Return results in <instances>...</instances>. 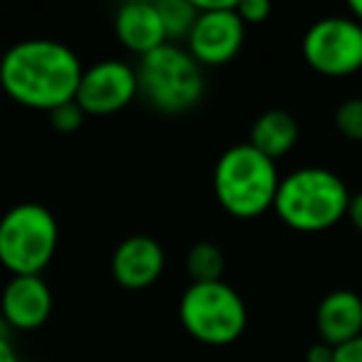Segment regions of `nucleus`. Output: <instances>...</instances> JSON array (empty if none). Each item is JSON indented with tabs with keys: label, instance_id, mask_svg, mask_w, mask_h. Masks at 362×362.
I'll return each mask as SVG.
<instances>
[{
	"label": "nucleus",
	"instance_id": "1",
	"mask_svg": "<svg viewBox=\"0 0 362 362\" xmlns=\"http://www.w3.org/2000/svg\"><path fill=\"white\" fill-rule=\"evenodd\" d=\"M82 70L80 57L65 42L30 37L3 52L0 87L13 102L28 110L52 112L75 100Z\"/></svg>",
	"mask_w": 362,
	"mask_h": 362
},
{
	"label": "nucleus",
	"instance_id": "2",
	"mask_svg": "<svg viewBox=\"0 0 362 362\" xmlns=\"http://www.w3.org/2000/svg\"><path fill=\"white\" fill-rule=\"evenodd\" d=\"M350 197L345 181L335 171L305 166L281 179L273 211L293 231L320 233L347 216Z\"/></svg>",
	"mask_w": 362,
	"mask_h": 362
},
{
	"label": "nucleus",
	"instance_id": "3",
	"mask_svg": "<svg viewBox=\"0 0 362 362\" xmlns=\"http://www.w3.org/2000/svg\"><path fill=\"white\" fill-rule=\"evenodd\" d=\"M278 176L276 161L263 156L251 144L226 149L214 169V194L226 214L236 218H256L271 211L276 202Z\"/></svg>",
	"mask_w": 362,
	"mask_h": 362
},
{
	"label": "nucleus",
	"instance_id": "4",
	"mask_svg": "<svg viewBox=\"0 0 362 362\" xmlns=\"http://www.w3.org/2000/svg\"><path fill=\"white\" fill-rule=\"evenodd\" d=\"M136 90L161 115L192 112L206 92L204 67L189 55L187 47L166 42L154 52L139 57Z\"/></svg>",
	"mask_w": 362,
	"mask_h": 362
},
{
	"label": "nucleus",
	"instance_id": "5",
	"mask_svg": "<svg viewBox=\"0 0 362 362\" xmlns=\"http://www.w3.org/2000/svg\"><path fill=\"white\" fill-rule=\"evenodd\" d=\"M57 241V218L42 204L23 202L0 216V266L11 276H42Z\"/></svg>",
	"mask_w": 362,
	"mask_h": 362
},
{
	"label": "nucleus",
	"instance_id": "6",
	"mask_svg": "<svg viewBox=\"0 0 362 362\" xmlns=\"http://www.w3.org/2000/svg\"><path fill=\"white\" fill-rule=\"evenodd\" d=\"M179 317L194 340L223 347L243 335L248 325V308L226 281L192 283L181 296Z\"/></svg>",
	"mask_w": 362,
	"mask_h": 362
},
{
	"label": "nucleus",
	"instance_id": "7",
	"mask_svg": "<svg viewBox=\"0 0 362 362\" xmlns=\"http://www.w3.org/2000/svg\"><path fill=\"white\" fill-rule=\"evenodd\" d=\"M303 57L325 77H347L362 70V25L350 16L313 23L303 35Z\"/></svg>",
	"mask_w": 362,
	"mask_h": 362
},
{
	"label": "nucleus",
	"instance_id": "8",
	"mask_svg": "<svg viewBox=\"0 0 362 362\" xmlns=\"http://www.w3.org/2000/svg\"><path fill=\"white\" fill-rule=\"evenodd\" d=\"M197 25L187 37V50L202 67H221L241 52L246 25L236 13V0H194Z\"/></svg>",
	"mask_w": 362,
	"mask_h": 362
},
{
	"label": "nucleus",
	"instance_id": "9",
	"mask_svg": "<svg viewBox=\"0 0 362 362\" xmlns=\"http://www.w3.org/2000/svg\"><path fill=\"white\" fill-rule=\"evenodd\" d=\"M136 95L134 67L122 60H100L82 70L75 102L85 115L107 117L129 107Z\"/></svg>",
	"mask_w": 362,
	"mask_h": 362
},
{
	"label": "nucleus",
	"instance_id": "10",
	"mask_svg": "<svg viewBox=\"0 0 362 362\" xmlns=\"http://www.w3.org/2000/svg\"><path fill=\"white\" fill-rule=\"evenodd\" d=\"M52 313V291L42 276H13L0 293V317L11 330H37Z\"/></svg>",
	"mask_w": 362,
	"mask_h": 362
},
{
	"label": "nucleus",
	"instance_id": "11",
	"mask_svg": "<svg viewBox=\"0 0 362 362\" xmlns=\"http://www.w3.org/2000/svg\"><path fill=\"white\" fill-rule=\"evenodd\" d=\"M164 248L151 236H129L115 248L112 276L127 291H144L164 273Z\"/></svg>",
	"mask_w": 362,
	"mask_h": 362
},
{
	"label": "nucleus",
	"instance_id": "12",
	"mask_svg": "<svg viewBox=\"0 0 362 362\" xmlns=\"http://www.w3.org/2000/svg\"><path fill=\"white\" fill-rule=\"evenodd\" d=\"M320 342L340 347L362 335V298L355 291H332L320 300L315 313Z\"/></svg>",
	"mask_w": 362,
	"mask_h": 362
},
{
	"label": "nucleus",
	"instance_id": "13",
	"mask_svg": "<svg viewBox=\"0 0 362 362\" xmlns=\"http://www.w3.org/2000/svg\"><path fill=\"white\" fill-rule=\"evenodd\" d=\"M115 33H117V40L139 57L149 55L156 47L166 45L164 25H161L156 3H146V0L124 3L117 11Z\"/></svg>",
	"mask_w": 362,
	"mask_h": 362
},
{
	"label": "nucleus",
	"instance_id": "14",
	"mask_svg": "<svg viewBox=\"0 0 362 362\" xmlns=\"http://www.w3.org/2000/svg\"><path fill=\"white\" fill-rule=\"evenodd\" d=\"M298 136H300V127L291 112L268 110L253 122L248 144L261 151L263 156L278 161L298 144Z\"/></svg>",
	"mask_w": 362,
	"mask_h": 362
},
{
	"label": "nucleus",
	"instance_id": "15",
	"mask_svg": "<svg viewBox=\"0 0 362 362\" xmlns=\"http://www.w3.org/2000/svg\"><path fill=\"white\" fill-rule=\"evenodd\" d=\"M226 256L211 241H199L187 253V273L192 283H216L223 281Z\"/></svg>",
	"mask_w": 362,
	"mask_h": 362
},
{
	"label": "nucleus",
	"instance_id": "16",
	"mask_svg": "<svg viewBox=\"0 0 362 362\" xmlns=\"http://www.w3.org/2000/svg\"><path fill=\"white\" fill-rule=\"evenodd\" d=\"M161 25H164L166 42L179 45L181 40H187L192 35L194 25H197L199 11L194 6V0H159L156 3Z\"/></svg>",
	"mask_w": 362,
	"mask_h": 362
},
{
	"label": "nucleus",
	"instance_id": "17",
	"mask_svg": "<svg viewBox=\"0 0 362 362\" xmlns=\"http://www.w3.org/2000/svg\"><path fill=\"white\" fill-rule=\"evenodd\" d=\"M335 127L345 139L362 141V97H350L337 107Z\"/></svg>",
	"mask_w": 362,
	"mask_h": 362
},
{
	"label": "nucleus",
	"instance_id": "18",
	"mask_svg": "<svg viewBox=\"0 0 362 362\" xmlns=\"http://www.w3.org/2000/svg\"><path fill=\"white\" fill-rule=\"evenodd\" d=\"M47 115H50V124L55 127L57 132H62V134H72V132H77L82 127V122H85V117H87L85 112H82V107L77 105L75 100L55 107V110L47 112Z\"/></svg>",
	"mask_w": 362,
	"mask_h": 362
},
{
	"label": "nucleus",
	"instance_id": "19",
	"mask_svg": "<svg viewBox=\"0 0 362 362\" xmlns=\"http://www.w3.org/2000/svg\"><path fill=\"white\" fill-rule=\"evenodd\" d=\"M271 3L268 0H236V13L243 25H261L271 18Z\"/></svg>",
	"mask_w": 362,
	"mask_h": 362
},
{
	"label": "nucleus",
	"instance_id": "20",
	"mask_svg": "<svg viewBox=\"0 0 362 362\" xmlns=\"http://www.w3.org/2000/svg\"><path fill=\"white\" fill-rule=\"evenodd\" d=\"M332 362H362V335L332 350Z\"/></svg>",
	"mask_w": 362,
	"mask_h": 362
},
{
	"label": "nucleus",
	"instance_id": "21",
	"mask_svg": "<svg viewBox=\"0 0 362 362\" xmlns=\"http://www.w3.org/2000/svg\"><path fill=\"white\" fill-rule=\"evenodd\" d=\"M332 350H335V347H330V345H325V342L317 340L315 345L308 347L305 362H332Z\"/></svg>",
	"mask_w": 362,
	"mask_h": 362
},
{
	"label": "nucleus",
	"instance_id": "22",
	"mask_svg": "<svg viewBox=\"0 0 362 362\" xmlns=\"http://www.w3.org/2000/svg\"><path fill=\"white\" fill-rule=\"evenodd\" d=\"M347 218L352 221V226L362 233V192L350 197V206H347Z\"/></svg>",
	"mask_w": 362,
	"mask_h": 362
},
{
	"label": "nucleus",
	"instance_id": "23",
	"mask_svg": "<svg viewBox=\"0 0 362 362\" xmlns=\"http://www.w3.org/2000/svg\"><path fill=\"white\" fill-rule=\"evenodd\" d=\"M0 362H21L18 350L13 347L11 337H0Z\"/></svg>",
	"mask_w": 362,
	"mask_h": 362
},
{
	"label": "nucleus",
	"instance_id": "24",
	"mask_svg": "<svg viewBox=\"0 0 362 362\" xmlns=\"http://www.w3.org/2000/svg\"><path fill=\"white\" fill-rule=\"evenodd\" d=\"M347 11H350L352 21H357L362 25V0H352L350 6H347Z\"/></svg>",
	"mask_w": 362,
	"mask_h": 362
},
{
	"label": "nucleus",
	"instance_id": "25",
	"mask_svg": "<svg viewBox=\"0 0 362 362\" xmlns=\"http://www.w3.org/2000/svg\"><path fill=\"white\" fill-rule=\"evenodd\" d=\"M11 327H8V322L3 320V317H0V337H11Z\"/></svg>",
	"mask_w": 362,
	"mask_h": 362
}]
</instances>
